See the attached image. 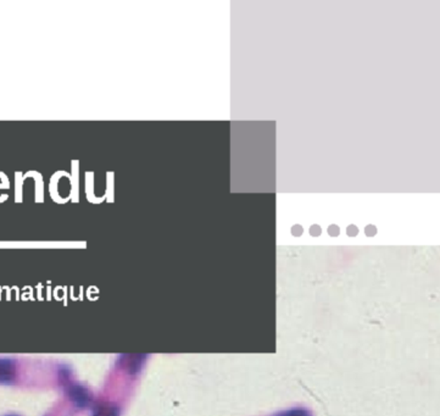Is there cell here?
Here are the masks:
<instances>
[{
    "label": "cell",
    "mask_w": 440,
    "mask_h": 416,
    "mask_svg": "<svg viewBox=\"0 0 440 416\" xmlns=\"http://www.w3.org/2000/svg\"><path fill=\"white\" fill-rule=\"evenodd\" d=\"M63 177H66V179H70L71 174H68L66 171H56V172L51 176L49 183L50 197H51L53 201H55L56 204H61V206H64L68 201H71L70 196H68L66 198H63L60 196L59 187H58V186H59L60 179H63Z\"/></svg>",
    "instance_id": "cell-1"
},
{
    "label": "cell",
    "mask_w": 440,
    "mask_h": 416,
    "mask_svg": "<svg viewBox=\"0 0 440 416\" xmlns=\"http://www.w3.org/2000/svg\"><path fill=\"white\" fill-rule=\"evenodd\" d=\"M16 360L9 358H0V382L11 384L16 377Z\"/></svg>",
    "instance_id": "cell-2"
},
{
    "label": "cell",
    "mask_w": 440,
    "mask_h": 416,
    "mask_svg": "<svg viewBox=\"0 0 440 416\" xmlns=\"http://www.w3.org/2000/svg\"><path fill=\"white\" fill-rule=\"evenodd\" d=\"M73 169H71V177H70V183H71V192H70V198L73 203H78L80 201V161L73 160L71 163Z\"/></svg>",
    "instance_id": "cell-3"
},
{
    "label": "cell",
    "mask_w": 440,
    "mask_h": 416,
    "mask_svg": "<svg viewBox=\"0 0 440 416\" xmlns=\"http://www.w3.org/2000/svg\"><path fill=\"white\" fill-rule=\"evenodd\" d=\"M86 196L87 201L92 204H101L103 201H106L105 194L101 197H98L94 193V172L93 171L86 172Z\"/></svg>",
    "instance_id": "cell-4"
},
{
    "label": "cell",
    "mask_w": 440,
    "mask_h": 416,
    "mask_svg": "<svg viewBox=\"0 0 440 416\" xmlns=\"http://www.w3.org/2000/svg\"><path fill=\"white\" fill-rule=\"evenodd\" d=\"M32 177L36 182V203H44V181H43V176L37 171H28L26 174H23V179H26Z\"/></svg>",
    "instance_id": "cell-5"
},
{
    "label": "cell",
    "mask_w": 440,
    "mask_h": 416,
    "mask_svg": "<svg viewBox=\"0 0 440 416\" xmlns=\"http://www.w3.org/2000/svg\"><path fill=\"white\" fill-rule=\"evenodd\" d=\"M93 416H120V407L108 402L96 404Z\"/></svg>",
    "instance_id": "cell-6"
},
{
    "label": "cell",
    "mask_w": 440,
    "mask_h": 416,
    "mask_svg": "<svg viewBox=\"0 0 440 416\" xmlns=\"http://www.w3.org/2000/svg\"><path fill=\"white\" fill-rule=\"evenodd\" d=\"M23 172H15V201L23 203Z\"/></svg>",
    "instance_id": "cell-7"
},
{
    "label": "cell",
    "mask_w": 440,
    "mask_h": 416,
    "mask_svg": "<svg viewBox=\"0 0 440 416\" xmlns=\"http://www.w3.org/2000/svg\"><path fill=\"white\" fill-rule=\"evenodd\" d=\"M114 172H106V191H105V197L108 203H114L115 201V186H114Z\"/></svg>",
    "instance_id": "cell-8"
},
{
    "label": "cell",
    "mask_w": 440,
    "mask_h": 416,
    "mask_svg": "<svg viewBox=\"0 0 440 416\" xmlns=\"http://www.w3.org/2000/svg\"><path fill=\"white\" fill-rule=\"evenodd\" d=\"M273 416H313V412L305 409V408H293V409H288L284 412H278L276 415Z\"/></svg>",
    "instance_id": "cell-9"
},
{
    "label": "cell",
    "mask_w": 440,
    "mask_h": 416,
    "mask_svg": "<svg viewBox=\"0 0 440 416\" xmlns=\"http://www.w3.org/2000/svg\"><path fill=\"white\" fill-rule=\"evenodd\" d=\"M10 181L8 179V176L3 179H0V189H9Z\"/></svg>",
    "instance_id": "cell-10"
}]
</instances>
